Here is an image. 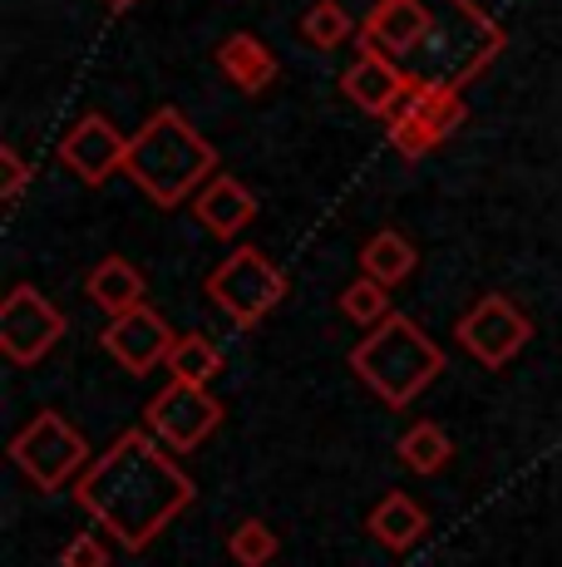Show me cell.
Here are the masks:
<instances>
[{
    "label": "cell",
    "mask_w": 562,
    "mask_h": 567,
    "mask_svg": "<svg viewBox=\"0 0 562 567\" xmlns=\"http://www.w3.org/2000/svg\"><path fill=\"white\" fill-rule=\"evenodd\" d=\"M74 498L114 533L118 548L144 553L192 504V478L168 460V444L148 430H128L84 468Z\"/></svg>",
    "instance_id": "6da1fadb"
},
{
    "label": "cell",
    "mask_w": 562,
    "mask_h": 567,
    "mask_svg": "<svg viewBox=\"0 0 562 567\" xmlns=\"http://www.w3.org/2000/svg\"><path fill=\"white\" fill-rule=\"evenodd\" d=\"M124 173H128V183H138L144 198H154L158 207H178V203L198 198L218 178V148L178 109H158L128 138Z\"/></svg>",
    "instance_id": "7a4b0ae2"
},
{
    "label": "cell",
    "mask_w": 562,
    "mask_h": 567,
    "mask_svg": "<svg viewBox=\"0 0 562 567\" xmlns=\"http://www.w3.org/2000/svg\"><path fill=\"white\" fill-rule=\"evenodd\" d=\"M429 30L409 60H399L409 84L425 90H464L473 74L489 70V60L508 45L503 25L479 10L473 0H425Z\"/></svg>",
    "instance_id": "3957f363"
},
{
    "label": "cell",
    "mask_w": 562,
    "mask_h": 567,
    "mask_svg": "<svg viewBox=\"0 0 562 567\" xmlns=\"http://www.w3.org/2000/svg\"><path fill=\"white\" fill-rule=\"evenodd\" d=\"M351 370L385 400L391 410H405L409 400H419L439 375H445V351L419 331L409 316H391L385 326H375L365 341H355Z\"/></svg>",
    "instance_id": "277c9868"
},
{
    "label": "cell",
    "mask_w": 562,
    "mask_h": 567,
    "mask_svg": "<svg viewBox=\"0 0 562 567\" xmlns=\"http://www.w3.org/2000/svg\"><path fill=\"white\" fill-rule=\"evenodd\" d=\"M208 301L227 321L257 326L287 301V271H281L262 247H237V252H227L218 267H212Z\"/></svg>",
    "instance_id": "5b68a950"
},
{
    "label": "cell",
    "mask_w": 562,
    "mask_h": 567,
    "mask_svg": "<svg viewBox=\"0 0 562 567\" xmlns=\"http://www.w3.org/2000/svg\"><path fill=\"white\" fill-rule=\"evenodd\" d=\"M10 460H15V468L30 478V484L45 488V494L84 478V468L94 464L90 440H84L60 410H40L35 420L10 440Z\"/></svg>",
    "instance_id": "8992f818"
},
{
    "label": "cell",
    "mask_w": 562,
    "mask_h": 567,
    "mask_svg": "<svg viewBox=\"0 0 562 567\" xmlns=\"http://www.w3.org/2000/svg\"><path fill=\"white\" fill-rule=\"evenodd\" d=\"M454 341H459L479 365L503 370L528 341H533V321L518 311V301H508V297H499V291H489V297H479L469 311L459 316V326H454Z\"/></svg>",
    "instance_id": "52a82bcc"
},
{
    "label": "cell",
    "mask_w": 562,
    "mask_h": 567,
    "mask_svg": "<svg viewBox=\"0 0 562 567\" xmlns=\"http://www.w3.org/2000/svg\"><path fill=\"white\" fill-rule=\"evenodd\" d=\"M144 424L158 444L178 454H192L212 430L222 424V405L208 395V385H183V380H168L144 410Z\"/></svg>",
    "instance_id": "ba28073f"
},
{
    "label": "cell",
    "mask_w": 562,
    "mask_h": 567,
    "mask_svg": "<svg viewBox=\"0 0 562 567\" xmlns=\"http://www.w3.org/2000/svg\"><path fill=\"white\" fill-rule=\"evenodd\" d=\"M64 336V311L50 297H40L30 281L10 287V297L0 301V351L15 365H35L55 351Z\"/></svg>",
    "instance_id": "9c48e42d"
},
{
    "label": "cell",
    "mask_w": 562,
    "mask_h": 567,
    "mask_svg": "<svg viewBox=\"0 0 562 567\" xmlns=\"http://www.w3.org/2000/svg\"><path fill=\"white\" fill-rule=\"evenodd\" d=\"M100 341H104V351L128 370V375H148V370L168 365L173 341H178V336H173V326L154 307H138L128 316H114V321L104 326Z\"/></svg>",
    "instance_id": "30bf717a"
},
{
    "label": "cell",
    "mask_w": 562,
    "mask_h": 567,
    "mask_svg": "<svg viewBox=\"0 0 562 567\" xmlns=\"http://www.w3.org/2000/svg\"><path fill=\"white\" fill-rule=\"evenodd\" d=\"M124 158H128V138L118 134L104 114H84L80 124L60 138V163L80 183H90V188L110 183L114 173L124 168Z\"/></svg>",
    "instance_id": "8fae6325"
},
{
    "label": "cell",
    "mask_w": 562,
    "mask_h": 567,
    "mask_svg": "<svg viewBox=\"0 0 562 567\" xmlns=\"http://www.w3.org/2000/svg\"><path fill=\"white\" fill-rule=\"evenodd\" d=\"M429 30V10L425 0H375L371 16L361 20V50H375L385 60H409L415 45Z\"/></svg>",
    "instance_id": "7c38bea8"
},
{
    "label": "cell",
    "mask_w": 562,
    "mask_h": 567,
    "mask_svg": "<svg viewBox=\"0 0 562 567\" xmlns=\"http://www.w3.org/2000/svg\"><path fill=\"white\" fill-rule=\"evenodd\" d=\"M341 94L351 104H361L365 114L391 118L399 109V100L409 94V80L395 60H385V54H375V50H361L351 70L341 74Z\"/></svg>",
    "instance_id": "4fadbf2b"
},
{
    "label": "cell",
    "mask_w": 562,
    "mask_h": 567,
    "mask_svg": "<svg viewBox=\"0 0 562 567\" xmlns=\"http://www.w3.org/2000/svg\"><path fill=\"white\" fill-rule=\"evenodd\" d=\"M192 213H198V223L208 227L212 237L232 243V237L257 217V198H252V188H247V183H237V178H227V173H218V178H212L208 188L192 198Z\"/></svg>",
    "instance_id": "5bb4252c"
},
{
    "label": "cell",
    "mask_w": 562,
    "mask_h": 567,
    "mask_svg": "<svg viewBox=\"0 0 562 567\" xmlns=\"http://www.w3.org/2000/svg\"><path fill=\"white\" fill-rule=\"evenodd\" d=\"M144 271L134 267L128 257H104V261H94V271H90V281H84V291H90V301L100 307L104 316H128V311H138L144 307Z\"/></svg>",
    "instance_id": "9a60e30c"
},
{
    "label": "cell",
    "mask_w": 562,
    "mask_h": 567,
    "mask_svg": "<svg viewBox=\"0 0 562 567\" xmlns=\"http://www.w3.org/2000/svg\"><path fill=\"white\" fill-rule=\"evenodd\" d=\"M365 528H371V538L381 543V548H391V553H405V548H415L419 538H425V528H429V514L415 504L409 494H385L381 504L371 508V518H365Z\"/></svg>",
    "instance_id": "2e32d148"
},
{
    "label": "cell",
    "mask_w": 562,
    "mask_h": 567,
    "mask_svg": "<svg viewBox=\"0 0 562 567\" xmlns=\"http://www.w3.org/2000/svg\"><path fill=\"white\" fill-rule=\"evenodd\" d=\"M218 64H222V74H227V80H232L242 94H262L267 84L277 80L272 50H267L257 35H227L222 45H218Z\"/></svg>",
    "instance_id": "e0dca14e"
},
{
    "label": "cell",
    "mask_w": 562,
    "mask_h": 567,
    "mask_svg": "<svg viewBox=\"0 0 562 567\" xmlns=\"http://www.w3.org/2000/svg\"><path fill=\"white\" fill-rule=\"evenodd\" d=\"M399 114L429 124V128H435V138L445 144L449 134H459V128H464V118H469V104H464V90H425V84H409V94L399 100V109H395L391 118H399Z\"/></svg>",
    "instance_id": "ac0fdd59"
},
{
    "label": "cell",
    "mask_w": 562,
    "mask_h": 567,
    "mask_svg": "<svg viewBox=\"0 0 562 567\" xmlns=\"http://www.w3.org/2000/svg\"><path fill=\"white\" fill-rule=\"evenodd\" d=\"M415 267H419L415 243H409L405 233H395V227H381V233H375L371 243L361 247V277L381 281V287H391V291H395Z\"/></svg>",
    "instance_id": "d6986e66"
},
{
    "label": "cell",
    "mask_w": 562,
    "mask_h": 567,
    "mask_svg": "<svg viewBox=\"0 0 562 567\" xmlns=\"http://www.w3.org/2000/svg\"><path fill=\"white\" fill-rule=\"evenodd\" d=\"M399 460H405V468H415V474H439L449 460H454V444H449V434L439 430L435 420H419V424H409L405 434H399Z\"/></svg>",
    "instance_id": "ffe728a7"
},
{
    "label": "cell",
    "mask_w": 562,
    "mask_h": 567,
    "mask_svg": "<svg viewBox=\"0 0 562 567\" xmlns=\"http://www.w3.org/2000/svg\"><path fill=\"white\" fill-rule=\"evenodd\" d=\"M222 370V351L208 341V336L188 331L173 341V355H168V375L183 380V385H208L212 375Z\"/></svg>",
    "instance_id": "44dd1931"
},
{
    "label": "cell",
    "mask_w": 562,
    "mask_h": 567,
    "mask_svg": "<svg viewBox=\"0 0 562 567\" xmlns=\"http://www.w3.org/2000/svg\"><path fill=\"white\" fill-rule=\"evenodd\" d=\"M351 35H355V20L345 16V6H336V0H316V6L301 16V40L316 50H336Z\"/></svg>",
    "instance_id": "7402d4cb"
},
{
    "label": "cell",
    "mask_w": 562,
    "mask_h": 567,
    "mask_svg": "<svg viewBox=\"0 0 562 567\" xmlns=\"http://www.w3.org/2000/svg\"><path fill=\"white\" fill-rule=\"evenodd\" d=\"M277 533L267 528L262 518H242L232 533H227V558H232L237 567H267L277 558Z\"/></svg>",
    "instance_id": "603a6c76"
},
{
    "label": "cell",
    "mask_w": 562,
    "mask_h": 567,
    "mask_svg": "<svg viewBox=\"0 0 562 567\" xmlns=\"http://www.w3.org/2000/svg\"><path fill=\"white\" fill-rule=\"evenodd\" d=\"M341 316H351L355 326H385L391 321V287H381V281H371V277H361V281H351V287L341 291Z\"/></svg>",
    "instance_id": "cb8c5ba5"
},
{
    "label": "cell",
    "mask_w": 562,
    "mask_h": 567,
    "mask_svg": "<svg viewBox=\"0 0 562 567\" xmlns=\"http://www.w3.org/2000/svg\"><path fill=\"white\" fill-rule=\"evenodd\" d=\"M391 144H395V154L399 158H425L429 148H439V138H435V128L429 124H419V118H409V114H399L391 118Z\"/></svg>",
    "instance_id": "d4e9b609"
},
{
    "label": "cell",
    "mask_w": 562,
    "mask_h": 567,
    "mask_svg": "<svg viewBox=\"0 0 562 567\" xmlns=\"http://www.w3.org/2000/svg\"><path fill=\"white\" fill-rule=\"evenodd\" d=\"M25 183H30V163L20 158L15 144H0V198H6V207L20 203Z\"/></svg>",
    "instance_id": "484cf974"
},
{
    "label": "cell",
    "mask_w": 562,
    "mask_h": 567,
    "mask_svg": "<svg viewBox=\"0 0 562 567\" xmlns=\"http://www.w3.org/2000/svg\"><path fill=\"white\" fill-rule=\"evenodd\" d=\"M60 567H110V548H104L94 533H80V538H70V548L60 553Z\"/></svg>",
    "instance_id": "4316f807"
},
{
    "label": "cell",
    "mask_w": 562,
    "mask_h": 567,
    "mask_svg": "<svg viewBox=\"0 0 562 567\" xmlns=\"http://www.w3.org/2000/svg\"><path fill=\"white\" fill-rule=\"evenodd\" d=\"M104 6H114V10H134L138 0H104Z\"/></svg>",
    "instance_id": "83f0119b"
}]
</instances>
